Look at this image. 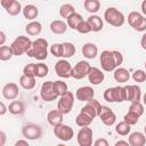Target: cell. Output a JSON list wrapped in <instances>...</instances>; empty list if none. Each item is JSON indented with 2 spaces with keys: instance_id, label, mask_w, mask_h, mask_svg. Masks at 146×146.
Instances as JSON below:
<instances>
[{
  "instance_id": "11",
  "label": "cell",
  "mask_w": 146,
  "mask_h": 146,
  "mask_svg": "<svg viewBox=\"0 0 146 146\" xmlns=\"http://www.w3.org/2000/svg\"><path fill=\"white\" fill-rule=\"evenodd\" d=\"M72 68L73 66L71 65V63L63 58V59H59L56 64H55V72L56 74L59 76V78H63V79H68V78H72Z\"/></svg>"
},
{
  "instance_id": "13",
  "label": "cell",
  "mask_w": 146,
  "mask_h": 146,
  "mask_svg": "<svg viewBox=\"0 0 146 146\" xmlns=\"http://www.w3.org/2000/svg\"><path fill=\"white\" fill-rule=\"evenodd\" d=\"M98 116H99V119L102 120V122H103L105 125H107V127L113 125V124L115 123V121H116V115H115V113H114L110 107L104 106V105H102V108H100V111H99V113H98Z\"/></svg>"
},
{
  "instance_id": "5",
  "label": "cell",
  "mask_w": 146,
  "mask_h": 146,
  "mask_svg": "<svg viewBox=\"0 0 146 146\" xmlns=\"http://www.w3.org/2000/svg\"><path fill=\"white\" fill-rule=\"evenodd\" d=\"M128 24L137 32L146 31V16L139 11H131L128 15Z\"/></svg>"
},
{
  "instance_id": "50",
  "label": "cell",
  "mask_w": 146,
  "mask_h": 146,
  "mask_svg": "<svg viewBox=\"0 0 146 146\" xmlns=\"http://www.w3.org/2000/svg\"><path fill=\"white\" fill-rule=\"evenodd\" d=\"M140 46L144 50H146V32L141 35V39H140Z\"/></svg>"
},
{
  "instance_id": "52",
  "label": "cell",
  "mask_w": 146,
  "mask_h": 146,
  "mask_svg": "<svg viewBox=\"0 0 146 146\" xmlns=\"http://www.w3.org/2000/svg\"><path fill=\"white\" fill-rule=\"evenodd\" d=\"M6 41V34L3 31H0V46H3Z\"/></svg>"
},
{
  "instance_id": "2",
  "label": "cell",
  "mask_w": 146,
  "mask_h": 146,
  "mask_svg": "<svg viewBox=\"0 0 146 146\" xmlns=\"http://www.w3.org/2000/svg\"><path fill=\"white\" fill-rule=\"evenodd\" d=\"M48 41L43 38H38L32 41L31 48L27 50L26 55L31 58H35L38 60H44L48 57Z\"/></svg>"
},
{
  "instance_id": "53",
  "label": "cell",
  "mask_w": 146,
  "mask_h": 146,
  "mask_svg": "<svg viewBox=\"0 0 146 146\" xmlns=\"http://www.w3.org/2000/svg\"><path fill=\"white\" fill-rule=\"evenodd\" d=\"M140 8H141V14L146 16V0H143V2H141V6H140Z\"/></svg>"
},
{
  "instance_id": "8",
  "label": "cell",
  "mask_w": 146,
  "mask_h": 146,
  "mask_svg": "<svg viewBox=\"0 0 146 146\" xmlns=\"http://www.w3.org/2000/svg\"><path fill=\"white\" fill-rule=\"evenodd\" d=\"M54 135L62 141H70L74 136V131L70 125L60 123L54 127Z\"/></svg>"
},
{
  "instance_id": "44",
  "label": "cell",
  "mask_w": 146,
  "mask_h": 146,
  "mask_svg": "<svg viewBox=\"0 0 146 146\" xmlns=\"http://www.w3.org/2000/svg\"><path fill=\"white\" fill-rule=\"evenodd\" d=\"M50 52L54 57H62V43H54L50 46Z\"/></svg>"
},
{
  "instance_id": "18",
  "label": "cell",
  "mask_w": 146,
  "mask_h": 146,
  "mask_svg": "<svg viewBox=\"0 0 146 146\" xmlns=\"http://www.w3.org/2000/svg\"><path fill=\"white\" fill-rule=\"evenodd\" d=\"M129 145L130 146H144L146 144V135L140 131H135L129 135Z\"/></svg>"
},
{
  "instance_id": "30",
  "label": "cell",
  "mask_w": 146,
  "mask_h": 146,
  "mask_svg": "<svg viewBox=\"0 0 146 146\" xmlns=\"http://www.w3.org/2000/svg\"><path fill=\"white\" fill-rule=\"evenodd\" d=\"M75 46L71 42H64L62 43V57L67 59L71 58L74 54H75Z\"/></svg>"
},
{
  "instance_id": "55",
  "label": "cell",
  "mask_w": 146,
  "mask_h": 146,
  "mask_svg": "<svg viewBox=\"0 0 146 146\" xmlns=\"http://www.w3.org/2000/svg\"><path fill=\"white\" fill-rule=\"evenodd\" d=\"M143 104L146 106V92L144 94V96H143Z\"/></svg>"
},
{
  "instance_id": "25",
  "label": "cell",
  "mask_w": 146,
  "mask_h": 146,
  "mask_svg": "<svg viewBox=\"0 0 146 146\" xmlns=\"http://www.w3.org/2000/svg\"><path fill=\"white\" fill-rule=\"evenodd\" d=\"M35 76H29L22 74L19 76V86L25 90H32L35 87Z\"/></svg>"
},
{
  "instance_id": "57",
  "label": "cell",
  "mask_w": 146,
  "mask_h": 146,
  "mask_svg": "<svg viewBox=\"0 0 146 146\" xmlns=\"http://www.w3.org/2000/svg\"><path fill=\"white\" fill-rule=\"evenodd\" d=\"M145 70H146V60H145Z\"/></svg>"
},
{
  "instance_id": "21",
  "label": "cell",
  "mask_w": 146,
  "mask_h": 146,
  "mask_svg": "<svg viewBox=\"0 0 146 146\" xmlns=\"http://www.w3.org/2000/svg\"><path fill=\"white\" fill-rule=\"evenodd\" d=\"M50 31L54 33V34H64L67 29H68V25L66 22L62 21V19H55L50 23Z\"/></svg>"
},
{
  "instance_id": "41",
  "label": "cell",
  "mask_w": 146,
  "mask_h": 146,
  "mask_svg": "<svg viewBox=\"0 0 146 146\" xmlns=\"http://www.w3.org/2000/svg\"><path fill=\"white\" fill-rule=\"evenodd\" d=\"M132 80L137 83H141L146 81V72L143 70H136L132 73Z\"/></svg>"
},
{
  "instance_id": "58",
  "label": "cell",
  "mask_w": 146,
  "mask_h": 146,
  "mask_svg": "<svg viewBox=\"0 0 146 146\" xmlns=\"http://www.w3.org/2000/svg\"><path fill=\"white\" fill-rule=\"evenodd\" d=\"M43 1H48V0H43Z\"/></svg>"
},
{
  "instance_id": "16",
  "label": "cell",
  "mask_w": 146,
  "mask_h": 146,
  "mask_svg": "<svg viewBox=\"0 0 146 146\" xmlns=\"http://www.w3.org/2000/svg\"><path fill=\"white\" fill-rule=\"evenodd\" d=\"M94 96H95V90L89 86L80 87L75 91V97L80 102H89L90 99L94 98Z\"/></svg>"
},
{
  "instance_id": "54",
  "label": "cell",
  "mask_w": 146,
  "mask_h": 146,
  "mask_svg": "<svg viewBox=\"0 0 146 146\" xmlns=\"http://www.w3.org/2000/svg\"><path fill=\"white\" fill-rule=\"evenodd\" d=\"M119 145H125V146H129V141L127 140H117L115 143V146H119Z\"/></svg>"
},
{
  "instance_id": "42",
  "label": "cell",
  "mask_w": 146,
  "mask_h": 146,
  "mask_svg": "<svg viewBox=\"0 0 146 146\" xmlns=\"http://www.w3.org/2000/svg\"><path fill=\"white\" fill-rule=\"evenodd\" d=\"M35 67H36L35 63H30V64L25 65L23 68V74L29 75V76H35Z\"/></svg>"
},
{
  "instance_id": "4",
  "label": "cell",
  "mask_w": 146,
  "mask_h": 146,
  "mask_svg": "<svg viewBox=\"0 0 146 146\" xmlns=\"http://www.w3.org/2000/svg\"><path fill=\"white\" fill-rule=\"evenodd\" d=\"M31 46H32V41L26 35H18L10 44L15 56H22L26 54L27 50L31 48Z\"/></svg>"
},
{
  "instance_id": "43",
  "label": "cell",
  "mask_w": 146,
  "mask_h": 146,
  "mask_svg": "<svg viewBox=\"0 0 146 146\" xmlns=\"http://www.w3.org/2000/svg\"><path fill=\"white\" fill-rule=\"evenodd\" d=\"M76 31H78L79 33H81V34H87V33L91 32V27H90L88 21H87V19H86V21H82V22L80 23V25L78 26Z\"/></svg>"
},
{
  "instance_id": "12",
  "label": "cell",
  "mask_w": 146,
  "mask_h": 146,
  "mask_svg": "<svg viewBox=\"0 0 146 146\" xmlns=\"http://www.w3.org/2000/svg\"><path fill=\"white\" fill-rule=\"evenodd\" d=\"M40 96L44 102H54L58 98V95L54 89V81H46L42 83L40 89Z\"/></svg>"
},
{
  "instance_id": "47",
  "label": "cell",
  "mask_w": 146,
  "mask_h": 146,
  "mask_svg": "<svg viewBox=\"0 0 146 146\" xmlns=\"http://www.w3.org/2000/svg\"><path fill=\"white\" fill-rule=\"evenodd\" d=\"M14 2H15V0H0L1 7H2L3 9H8Z\"/></svg>"
},
{
  "instance_id": "9",
  "label": "cell",
  "mask_w": 146,
  "mask_h": 146,
  "mask_svg": "<svg viewBox=\"0 0 146 146\" xmlns=\"http://www.w3.org/2000/svg\"><path fill=\"white\" fill-rule=\"evenodd\" d=\"M90 68H91V65L87 60H80L72 68V78L75 80H81L88 76Z\"/></svg>"
},
{
  "instance_id": "3",
  "label": "cell",
  "mask_w": 146,
  "mask_h": 146,
  "mask_svg": "<svg viewBox=\"0 0 146 146\" xmlns=\"http://www.w3.org/2000/svg\"><path fill=\"white\" fill-rule=\"evenodd\" d=\"M104 19L114 27H120L124 24L125 17L122 11L115 7H108L104 13Z\"/></svg>"
},
{
  "instance_id": "35",
  "label": "cell",
  "mask_w": 146,
  "mask_h": 146,
  "mask_svg": "<svg viewBox=\"0 0 146 146\" xmlns=\"http://www.w3.org/2000/svg\"><path fill=\"white\" fill-rule=\"evenodd\" d=\"M13 56H15V55H14V51H13L10 46H5L3 44V46L0 47V59L2 62L11 59Z\"/></svg>"
},
{
  "instance_id": "49",
  "label": "cell",
  "mask_w": 146,
  "mask_h": 146,
  "mask_svg": "<svg viewBox=\"0 0 146 146\" xmlns=\"http://www.w3.org/2000/svg\"><path fill=\"white\" fill-rule=\"evenodd\" d=\"M6 144V133L5 131H0V146H5Z\"/></svg>"
},
{
  "instance_id": "32",
  "label": "cell",
  "mask_w": 146,
  "mask_h": 146,
  "mask_svg": "<svg viewBox=\"0 0 146 146\" xmlns=\"http://www.w3.org/2000/svg\"><path fill=\"white\" fill-rule=\"evenodd\" d=\"M113 98H114V103H122V102H124L125 100L124 87H121V86L113 87Z\"/></svg>"
},
{
  "instance_id": "23",
  "label": "cell",
  "mask_w": 146,
  "mask_h": 146,
  "mask_svg": "<svg viewBox=\"0 0 146 146\" xmlns=\"http://www.w3.org/2000/svg\"><path fill=\"white\" fill-rule=\"evenodd\" d=\"M41 31H42V25L38 21H31L25 26V32L27 33V35H31V36L39 35L41 33Z\"/></svg>"
},
{
  "instance_id": "22",
  "label": "cell",
  "mask_w": 146,
  "mask_h": 146,
  "mask_svg": "<svg viewBox=\"0 0 146 146\" xmlns=\"http://www.w3.org/2000/svg\"><path fill=\"white\" fill-rule=\"evenodd\" d=\"M114 73H113V78H114V80L116 81V82H119V83H125V82H128L129 81V79H130V73H129V71L127 70V68H124V67H117V68H115L114 71H113Z\"/></svg>"
},
{
  "instance_id": "6",
  "label": "cell",
  "mask_w": 146,
  "mask_h": 146,
  "mask_svg": "<svg viewBox=\"0 0 146 146\" xmlns=\"http://www.w3.org/2000/svg\"><path fill=\"white\" fill-rule=\"evenodd\" d=\"M22 135L27 140H36L42 136V129L39 124L35 123H26L22 127Z\"/></svg>"
},
{
  "instance_id": "39",
  "label": "cell",
  "mask_w": 146,
  "mask_h": 146,
  "mask_svg": "<svg viewBox=\"0 0 146 146\" xmlns=\"http://www.w3.org/2000/svg\"><path fill=\"white\" fill-rule=\"evenodd\" d=\"M129 111H131V112L138 114L139 116H141L144 114V111H145L144 110V104L140 100L139 102H132L129 106Z\"/></svg>"
},
{
  "instance_id": "48",
  "label": "cell",
  "mask_w": 146,
  "mask_h": 146,
  "mask_svg": "<svg viewBox=\"0 0 146 146\" xmlns=\"http://www.w3.org/2000/svg\"><path fill=\"white\" fill-rule=\"evenodd\" d=\"M15 146H29V140L26 138L24 139H19L15 143Z\"/></svg>"
},
{
  "instance_id": "1",
  "label": "cell",
  "mask_w": 146,
  "mask_h": 146,
  "mask_svg": "<svg viewBox=\"0 0 146 146\" xmlns=\"http://www.w3.org/2000/svg\"><path fill=\"white\" fill-rule=\"evenodd\" d=\"M100 67L105 72H113L123 63V55L119 50H104L100 54Z\"/></svg>"
},
{
  "instance_id": "51",
  "label": "cell",
  "mask_w": 146,
  "mask_h": 146,
  "mask_svg": "<svg viewBox=\"0 0 146 146\" xmlns=\"http://www.w3.org/2000/svg\"><path fill=\"white\" fill-rule=\"evenodd\" d=\"M0 107H1V108H0V115H5L8 108L6 107V105L3 104V102H1V103H0Z\"/></svg>"
},
{
  "instance_id": "19",
  "label": "cell",
  "mask_w": 146,
  "mask_h": 146,
  "mask_svg": "<svg viewBox=\"0 0 146 146\" xmlns=\"http://www.w3.org/2000/svg\"><path fill=\"white\" fill-rule=\"evenodd\" d=\"M82 55L87 59H94L98 55V48L92 42H87L82 46Z\"/></svg>"
},
{
  "instance_id": "26",
  "label": "cell",
  "mask_w": 146,
  "mask_h": 146,
  "mask_svg": "<svg viewBox=\"0 0 146 146\" xmlns=\"http://www.w3.org/2000/svg\"><path fill=\"white\" fill-rule=\"evenodd\" d=\"M23 16L29 21H34L39 15V9L34 5H26L23 7Z\"/></svg>"
},
{
  "instance_id": "38",
  "label": "cell",
  "mask_w": 146,
  "mask_h": 146,
  "mask_svg": "<svg viewBox=\"0 0 146 146\" xmlns=\"http://www.w3.org/2000/svg\"><path fill=\"white\" fill-rule=\"evenodd\" d=\"M6 11H7V14L10 15V16H17L19 13L23 11V8H22L21 2L17 1V0H15V2H14L8 9H6Z\"/></svg>"
},
{
  "instance_id": "37",
  "label": "cell",
  "mask_w": 146,
  "mask_h": 146,
  "mask_svg": "<svg viewBox=\"0 0 146 146\" xmlns=\"http://www.w3.org/2000/svg\"><path fill=\"white\" fill-rule=\"evenodd\" d=\"M54 89H55L56 94L58 95V97L62 96V95H64L65 92L68 91V87H67V84H66L64 81H60V80L54 82Z\"/></svg>"
},
{
  "instance_id": "34",
  "label": "cell",
  "mask_w": 146,
  "mask_h": 146,
  "mask_svg": "<svg viewBox=\"0 0 146 146\" xmlns=\"http://www.w3.org/2000/svg\"><path fill=\"white\" fill-rule=\"evenodd\" d=\"M73 13H75V7L71 3H64L59 7V16L62 18H67Z\"/></svg>"
},
{
  "instance_id": "31",
  "label": "cell",
  "mask_w": 146,
  "mask_h": 146,
  "mask_svg": "<svg viewBox=\"0 0 146 146\" xmlns=\"http://www.w3.org/2000/svg\"><path fill=\"white\" fill-rule=\"evenodd\" d=\"M83 7L88 13L96 14L100 9V1L99 0H84Z\"/></svg>"
},
{
  "instance_id": "45",
  "label": "cell",
  "mask_w": 146,
  "mask_h": 146,
  "mask_svg": "<svg viewBox=\"0 0 146 146\" xmlns=\"http://www.w3.org/2000/svg\"><path fill=\"white\" fill-rule=\"evenodd\" d=\"M104 99L108 103H114V98H113V87L112 88H107L104 91Z\"/></svg>"
},
{
  "instance_id": "36",
  "label": "cell",
  "mask_w": 146,
  "mask_h": 146,
  "mask_svg": "<svg viewBox=\"0 0 146 146\" xmlns=\"http://www.w3.org/2000/svg\"><path fill=\"white\" fill-rule=\"evenodd\" d=\"M48 73H49V67L44 63L40 62L36 64V67H35V76L36 78H44L46 75H48Z\"/></svg>"
},
{
  "instance_id": "33",
  "label": "cell",
  "mask_w": 146,
  "mask_h": 146,
  "mask_svg": "<svg viewBox=\"0 0 146 146\" xmlns=\"http://www.w3.org/2000/svg\"><path fill=\"white\" fill-rule=\"evenodd\" d=\"M131 131V125L125 121H121L115 125V132L120 136H127Z\"/></svg>"
},
{
  "instance_id": "20",
  "label": "cell",
  "mask_w": 146,
  "mask_h": 146,
  "mask_svg": "<svg viewBox=\"0 0 146 146\" xmlns=\"http://www.w3.org/2000/svg\"><path fill=\"white\" fill-rule=\"evenodd\" d=\"M63 117H64V114L58 108L57 110H52V111L48 112V114H47V121L52 127L63 123Z\"/></svg>"
},
{
  "instance_id": "14",
  "label": "cell",
  "mask_w": 146,
  "mask_h": 146,
  "mask_svg": "<svg viewBox=\"0 0 146 146\" xmlns=\"http://www.w3.org/2000/svg\"><path fill=\"white\" fill-rule=\"evenodd\" d=\"M125 91V100L127 102H139L141 99V90L137 84H128L124 86Z\"/></svg>"
},
{
  "instance_id": "29",
  "label": "cell",
  "mask_w": 146,
  "mask_h": 146,
  "mask_svg": "<svg viewBox=\"0 0 146 146\" xmlns=\"http://www.w3.org/2000/svg\"><path fill=\"white\" fill-rule=\"evenodd\" d=\"M83 19H82V16L79 14V13H73L72 15H70L67 18H66V23H67V25H68V27L70 29H72V30H75L76 31V29H78V26L80 25V23L82 22Z\"/></svg>"
},
{
  "instance_id": "27",
  "label": "cell",
  "mask_w": 146,
  "mask_h": 146,
  "mask_svg": "<svg viewBox=\"0 0 146 146\" xmlns=\"http://www.w3.org/2000/svg\"><path fill=\"white\" fill-rule=\"evenodd\" d=\"M8 111L13 115H21L25 112V104L19 100H13L8 106Z\"/></svg>"
},
{
  "instance_id": "17",
  "label": "cell",
  "mask_w": 146,
  "mask_h": 146,
  "mask_svg": "<svg viewBox=\"0 0 146 146\" xmlns=\"http://www.w3.org/2000/svg\"><path fill=\"white\" fill-rule=\"evenodd\" d=\"M105 79V75L103 73V71H100L98 67H92L90 68V72L88 74V80L91 84L94 86H98Z\"/></svg>"
},
{
  "instance_id": "40",
  "label": "cell",
  "mask_w": 146,
  "mask_h": 146,
  "mask_svg": "<svg viewBox=\"0 0 146 146\" xmlns=\"http://www.w3.org/2000/svg\"><path fill=\"white\" fill-rule=\"evenodd\" d=\"M139 115L138 114H136V113H133V112H131V111H128L125 114H124V116H123V121H125L127 123H129L130 125H133V124H136L138 121H139Z\"/></svg>"
},
{
  "instance_id": "28",
  "label": "cell",
  "mask_w": 146,
  "mask_h": 146,
  "mask_svg": "<svg viewBox=\"0 0 146 146\" xmlns=\"http://www.w3.org/2000/svg\"><path fill=\"white\" fill-rule=\"evenodd\" d=\"M92 121H94V117H91V116H89L88 114H86V113H83V112H81L80 111V113L76 115V117H75V123H76V125H79L80 128L81 127H89L91 123H92Z\"/></svg>"
},
{
  "instance_id": "24",
  "label": "cell",
  "mask_w": 146,
  "mask_h": 146,
  "mask_svg": "<svg viewBox=\"0 0 146 146\" xmlns=\"http://www.w3.org/2000/svg\"><path fill=\"white\" fill-rule=\"evenodd\" d=\"M90 27H91V31L92 32H99L103 30L104 27V23H103V19L98 16V15H91L87 18Z\"/></svg>"
},
{
  "instance_id": "10",
  "label": "cell",
  "mask_w": 146,
  "mask_h": 146,
  "mask_svg": "<svg viewBox=\"0 0 146 146\" xmlns=\"http://www.w3.org/2000/svg\"><path fill=\"white\" fill-rule=\"evenodd\" d=\"M78 144L80 146H91L94 144V131L89 127H81L76 136Z\"/></svg>"
},
{
  "instance_id": "7",
  "label": "cell",
  "mask_w": 146,
  "mask_h": 146,
  "mask_svg": "<svg viewBox=\"0 0 146 146\" xmlns=\"http://www.w3.org/2000/svg\"><path fill=\"white\" fill-rule=\"evenodd\" d=\"M73 105H74V96H73V92L67 91L64 95L59 96V99H58V103H57V108L64 115L65 114H68L72 111Z\"/></svg>"
},
{
  "instance_id": "15",
  "label": "cell",
  "mask_w": 146,
  "mask_h": 146,
  "mask_svg": "<svg viewBox=\"0 0 146 146\" xmlns=\"http://www.w3.org/2000/svg\"><path fill=\"white\" fill-rule=\"evenodd\" d=\"M19 94V90H18V86L14 82H9V83H6L2 88V97L5 99H8V100H15L17 98Z\"/></svg>"
},
{
  "instance_id": "56",
  "label": "cell",
  "mask_w": 146,
  "mask_h": 146,
  "mask_svg": "<svg viewBox=\"0 0 146 146\" xmlns=\"http://www.w3.org/2000/svg\"><path fill=\"white\" fill-rule=\"evenodd\" d=\"M144 131H145V135H146V125H145V128H144Z\"/></svg>"
},
{
  "instance_id": "46",
  "label": "cell",
  "mask_w": 146,
  "mask_h": 146,
  "mask_svg": "<svg viewBox=\"0 0 146 146\" xmlns=\"http://www.w3.org/2000/svg\"><path fill=\"white\" fill-rule=\"evenodd\" d=\"M92 145H95V146H108V141L105 138H99V139L95 140Z\"/></svg>"
}]
</instances>
